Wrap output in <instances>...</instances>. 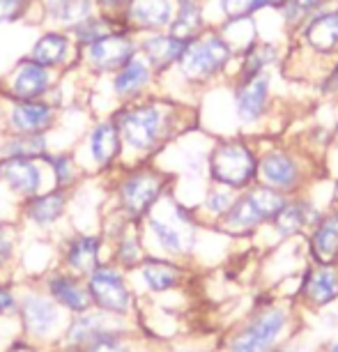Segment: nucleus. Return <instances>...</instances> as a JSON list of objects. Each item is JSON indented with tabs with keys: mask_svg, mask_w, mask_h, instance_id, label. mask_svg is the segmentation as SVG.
<instances>
[{
	"mask_svg": "<svg viewBox=\"0 0 338 352\" xmlns=\"http://www.w3.org/2000/svg\"><path fill=\"white\" fill-rule=\"evenodd\" d=\"M182 106L166 97H143L138 102L120 104L113 113V122L117 124L122 145L134 152H152L164 141H168L180 120Z\"/></svg>",
	"mask_w": 338,
	"mask_h": 352,
	"instance_id": "nucleus-1",
	"label": "nucleus"
},
{
	"mask_svg": "<svg viewBox=\"0 0 338 352\" xmlns=\"http://www.w3.org/2000/svg\"><path fill=\"white\" fill-rule=\"evenodd\" d=\"M237 60V53L216 25H210L203 35L191 39L180 63L168 74L184 90H205L207 85L221 81Z\"/></svg>",
	"mask_w": 338,
	"mask_h": 352,
	"instance_id": "nucleus-2",
	"label": "nucleus"
},
{
	"mask_svg": "<svg viewBox=\"0 0 338 352\" xmlns=\"http://www.w3.org/2000/svg\"><path fill=\"white\" fill-rule=\"evenodd\" d=\"M210 177L218 187H228L233 191L247 189L258 177V157L251 145L242 138L221 141L212 148L207 157Z\"/></svg>",
	"mask_w": 338,
	"mask_h": 352,
	"instance_id": "nucleus-3",
	"label": "nucleus"
},
{
	"mask_svg": "<svg viewBox=\"0 0 338 352\" xmlns=\"http://www.w3.org/2000/svg\"><path fill=\"white\" fill-rule=\"evenodd\" d=\"M136 56L138 37L127 28H117L109 35L99 37L88 49H83L81 56H78V65L95 76H113Z\"/></svg>",
	"mask_w": 338,
	"mask_h": 352,
	"instance_id": "nucleus-4",
	"label": "nucleus"
},
{
	"mask_svg": "<svg viewBox=\"0 0 338 352\" xmlns=\"http://www.w3.org/2000/svg\"><path fill=\"white\" fill-rule=\"evenodd\" d=\"M286 203L288 198L281 191L271 187H254L235 198L233 208L223 214V226L233 230H251L260 223L274 221Z\"/></svg>",
	"mask_w": 338,
	"mask_h": 352,
	"instance_id": "nucleus-5",
	"label": "nucleus"
},
{
	"mask_svg": "<svg viewBox=\"0 0 338 352\" xmlns=\"http://www.w3.org/2000/svg\"><path fill=\"white\" fill-rule=\"evenodd\" d=\"M58 88V72H53L30 56L21 58L10 76L0 83V95L5 99H19V102H35V99H46Z\"/></svg>",
	"mask_w": 338,
	"mask_h": 352,
	"instance_id": "nucleus-6",
	"label": "nucleus"
},
{
	"mask_svg": "<svg viewBox=\"0 0 338 352\" xmlns=\"http://www.w3.org/2000/svg\"><path fill=\"white\" fill-rule=\"evenodd\" d=\"M166 191V175L155 168H138L131 170L120 182L117 196L124 214L129 219H141L150 214V210L159 203Z\"/></svg>",
	"mask_w": 338,
	"mask_h": 352,
	"instance_id": "nucleus-7",
	"label": "nucleus"
},
{
	"mask_svg": "<svg viewBox=\"0 0 338 352\" xmlns=\"http://www.w3.org/2000/svg\"><path fill=\"white\" fill-rule=\"evenodd\" d=\"M78 56H81V53H78L74 39H71L67 30H60V28L44 30L30 49L32 60H37L39 65H44V67H49L53 72H58V74L78 67Z\"/></svg>",
	"mask_w": 338,
	"mask_h": 352,
	"instance_id": "nucleus-8",
	"label": "nucleus"
},
{
	"mask_svg": "<svg viewBox=\"0 0 338 352\" xmlns=\"http://www.w3.org/2000/svg\"><path fill=\"white\" fill-rule=\"evenodd\" d=\"M235 116L242 124H256L271 106V72H262L251 81L233 83Z\"/></svg>",
	"mask_w": 338,
	"mask_h": 352,
	"instance_id": "nucleus-9",
	"label": "nucleus"
},
{
	"mask_svg": "<svg viewBox=\"0 0 338 352\" xmlns=\"http://www.w3.org/2000/svg\"><path fill=\"white\" fill-rule=\"evenodd\" d=\"M187 46H189L187 39L170 35L168 30L138 35V56L150 65L152 72H155L159 78L164 74H168V72L180 63Z\"/></svg>",
	"mask_w": 338,
	"mask_h": 352,
	"instance_id": "nucleus-10",
	"label": "nucleus"
},
{
	"mask_svg": "<svg viewBox=\"0 0 338 352\" xmlns=\"http://www.w3.org/2000/svg\"><path fill=\"white\" fill-rule=\"evenodd\" d=\"M173 16L175 0H134L117 21H120L122 28H127L138 37L145 35V32L168 30Z\"/></svg>",
	"mask_w": 338,
	"mask_h": 352,
	"instance_id": "nucleus-11",
	"label": "nucleus"
},
{
	"mask_svg": "<svg viewBox=\"0 0 338 352\" xmlns=\"http://www.w3.org/2000/svg\"><path fill=\"white\" fill-rule=\"evenodd\" d=\"M155 85H159V76L141 56L131 58L122 69H117L111 76V92L120 104H131L148 97L150 90H155Z\"/></svg>",
	"mask_w": 338,
	"mask_h": 352,
	"instance_id": "nucleus-12",
	"label": "nucleus"
},
{
	"mask_svg": "<svg viewBox=\"0 0 338 352\" xmlns=\"http://www.w3.org/2000/svg\"><path fill=\"white\" fill-rule=\"evenodd\" d=\"M295 39L313 56L329 58L338 53V8H327L317 12L304 23Z\"/></svg>",
	"mask_w": 338,
	"mask_h": 352,
	"instance_id": "nucleus-13",
	"label": "nucleus"
},
{
	"mask_svg": "<svg viewBox=\"0 0 338 352\" xmlns=\"http://www.w3.org/2000/svg\"><path fill=\"white\" fill-rule=\"evenodd\" d=\"M8 127L14 134H46L58 120V106L49 99H35V102L8 99Z\"/></svg>",
	"mask_w": 338,
	"mask_h": 352,
	"instance_id": "nucleus-14",
	"label": "nucleus"
},
{
	"mask_svg": "<svg viewBox=\"0 0 338 352\" xmlns=\"http://www.w3.org/2000/svg\"><path fill=\"white\" fill-rule=\"evenodd\" d=\"M35 14L39 16V21H46L53 28L69 32L78 23L95 16L97 5L95 0H39Z\"/></svg>",
	"mask_w": 338,
	"mask_h": 352,
	"instance_id": "nucleus-15",
	"label": "nucleus"
},
{
	"mask_svg": "<svg viewBox=\"0 0 338 352\" xmlns=\"http://www.w3.org/2000/svg\"><path fill=\"white\" fill-rule=\"evenodd\" d=\"M90 297L113 314H124L129 309V290L120 272L113 267H95L90 272Z\"/></svg>",
	"mask_w": 338,
	"mask_h": 352,
	"instance_id": "nucleus-16",
	"label": "nucleus"
},
{
	"mask_svg": "<svg viewBox=\"0 0 338 352\" xmlns=\"http://www.w3.org/2000/svg\"><path fill=\"white\" fill-rule=\"evenodd\" d=\"M283 324H286V316L281 311H267L258 316L242 334L235 336V341L230 343V352H264L281 334Z\"/></svg>",
	"mask_w": 338,
	"mask_h": 352,
	"instance_id": "nucleus-17",
	"label": "nucleus"
},
{
	"mask_svg": "<svg viewBox=\"0 0 338 352\" xmlns=\"http://www.w3.org/2000/svg\"><path fill=\"white\" fill-rule=\"evenodd\" d=\"M0 182H5L10 191L21 198L37 196L42 187V170L37 166V159L3 157L0 159Z\"/></svg>",
	"mask_w": 338,
	"mask_h": 352,
	"instance_id": "nucleus-18",
	"label": "nucleus"
},
{
	"mask_svg": "<svg viewBox=\"0 0 338 352\" xmlns=\"http://www.w3.org/2000/svg\"><path fill=\"white\" fill-rule=\"evenodd\" d=\"M258 175L264 180V187L288 194L300 184L302 170L297 159L290 157L286 150H271L262 159H258Z\"/></svg>",
	"mask_w": 338,
	"mask_h": 352,
	"instance_id": "nucleus-19",
	"label": "nucleus"
},
{
	"mask_svg": "<svg viewBox=\"0 0 338 352\" xmlns=\"http://www.w3.org/2000/svg\"><path fill=\"white\" fill-rule=\"evenodd\" d=\"M276 63H281V49L274 42L256 39L249 49H244L235 60V76L233 83H244L256 78L262 72H269Z\"/></svg>",
	"mask_w": 338,
	"mask_h": 352,
	"instance_id": "nucleus-20",
	"label": "nucleus"
},
{
	"mask_svg": "<svg viewBox=\"0 0 338 352\" xmlns=\"http://www.w3.org/2000/svg\"><path fill=\"white\" fill-rule=\"evenodd\" d=\"M122 138L117 131V124L113 122V118L99 120L88 134V152L99 168H106L120 157L122 152Z\"/></svg>",
	"mask_w": 338,
	"mask_h": 352,
	"instance_id": "nucleus-21",
	"label": "nucleus"
},
{
	"mask_svg": "<svg viewBox=\"0 0 338 352\" xmlns=\"http://www.w3.org/2000/svg\"><path fill=\"white\" fill-rule=\"evenodd\" d=\"M327 8H331V0H278L274 12L281 16V23L288 35L295 37L311 16Z\"/></svg>",
	"mask_w": 338,
	"mask_h": 352,
	"instance_id": "nucleus-22",
	"label": "nucleus"
},
{
	"mask_svg": "<svg viewBox=\"0 0 338 352\" xmlns=\"http://www.w3.org/2000/svg\"><path fill=\"white\" fill-rule=\"evenodd\" d=\"M67 208V191L53 189L42 196H32L25 205V217L37 226H51L63 217Z\"/></svg>",
	"mask_w": 338,
	"mask_h": 352,
	"instance_id": "nucleus-23",
	"label": "nucleus"
},
{
	"mask_svg": "<svg viewBox=\"0 0 338 352\" xmlns=\"http://www.w3.org/2000/svg\"><path fill=\"white\" fill-rule=\"evenodd\" d=\"M317 221H320V214H317V210L308 201H288L286 208L276 214L274 226L281 235H295V232L304 230L306 226H317Z\"/></svg>",
	"mask_w": 338,
	"mask_h": 352,
	"instance_id": "nucleus-24",
	"label": "nucleus"
},
{
	"mask_svg": "<svg viewBox=\"0 0 338 352\" xmlns=\"http://www.w3.org/2000/svg\"><path fill=\"white\" fill-rule=\"evenodd\" d=\"M313 254L315 261L331 263L338 256V212H331L317 221L313 232Z\"/></svg>",
	"mask_w": 338,
	"mask_h": 352,
	"instance_id": "nucleus-25",
	"label": "nucleus"
},
{
	"mask_svg": "<svg viewBox=\"0 0 338 352\" xmlns=\"http://www.w3.org/2000/svg\"><path fill=\"white\" fill-rule=\"evenodd\" d=\"M21 316H23L25 327H28V331H32V334H46L58 320L56 307H53L49 300H44V297H25Z\"/></svg>",
	"mask_w": 338,
	"mask_h": 352,
	"instance_id": "nucleus-26",
	"label": "nucleus"
},
{
	"mask_svg": "<svg viewBox=\"0 0 338 352\" xmlns=\"http://www.w3.org/2000/svg\"><path fill=\"white\" fill-rule=\"evenodd\" d=\"M117 28H122V25L117 23V19L99 14L97 12V14L90 16L88 21H83V23H78L76 28H71L69 35H71V39H74L78 53H81L83 49H88L92 42H97L99 37L109 35V32L117 30Z\"/></svg>",
	"mask_w": 338,
	"mask_h": 352,
	"instance_id": "nucleus-27",
	"label": "nucleus"
},
{
	"mask_svg": "<svg viewBox=\"0 0 338 352\" xmlns=\"http://www.w3.org/2000/svg\"><path fill=\"white\" fill-rule=\"evenodd\" d=\"M51 295L56 297L63 307H67L76 314H83L90 307V295L69 276H56L51 278Z\"/></svg>",
	"mask_w": 338,
	"mask_h": 352,
	"instance_id": "nucleus-28",
	"label": "nucleus"
},
{
	"mask_svg": "<svg viewBox=\"0 0 338 352\" xmlns=\"http://www.w3.org/2000/svg\"><path fill=\"white\" fill-rule=\"evenodd\" d=\"M278 0H214V10L221 21H235V19H251L258 12L274 10Z\"/></svg>",
	"mask_w": 338,
	"mask_h": 352,
	"instance_id": "nucleus-29",
	"label": "nucleus"
},
{
	"mask_svg": "<svg viewBox=\"0 0 338 352\" xmlns=\"http://www.w3.org/2000/svg\"><path fill=\"white\" fill-rule=\"evenodd\" d=\"M304 292L313 300L315 304H327L338 297V278L336 272H331L327 267H317L308 274Z\"/></svg>",
	"mask_w": 338,
	"mask_h": 352,
	"instance_id": "nucleus-30",
	"label": "nucleus"
},
{
	"mask_svg": "<svg viewBox=\"0 0 338 352\" xmlns=\"http://www.w3.org/2000/svg\"><path fill=\"white\" fill-rule=\"evenodd\" d=\"M99 247H102V240L95 235L76 237L67 249V263L78 272H88V270L95 267L97 256H99Z\"/></svg>",
	"mask_w": 338,
	"mask_h": 352,
	"instance_id": "nucleus-31",
	"label": "nucleus"
},
{
	"mask_svg": "<svg viewBox=\"0 0 338 352\" xmlns=\"http://www.w3.org/2000/svg\"><path fill=\"white\" fill-rule=\"evenodd\" d=\"M5 157L39 159L46 155V134H12L3 145Z\"/></svg>",
	"mask_w": 338,
	"mask_h": 352,
	"instance_id": "nucleus-32",
	"label": "nucleus"
},
{
	"mask_svg": "<svg viewBox=\"0 0 338 352\" xmlns=\"http://www.w3.org/2000/svg\"><path fill=\"white\" fill-rule=\"evenodd\" d=\"M143 278H145V283H148L152 290L164 292V290L173 288V285L177 283V278H180V272H177V267H173L170 263L145 261V265H143Z\"/></svg>",
	"mask_w": 338,
	"mask_h": 352,
	"instance_id": "nucleus-33",
	"label": "nucleus"
},
{
	"mask_svg": "<svg viewBox=\"0 0 338 352\" xmlns=\"http://www.w3.org/2000/svg\"><path fill=\"white\" fill-rule=\"evenodd\" d=\"M148 223H150V230L155 232L157 242L161 244V249L173 251V254H177V251L184 249L187 232H184L182 228H177L175 223H168V221H164V219H159V217H150Z\"/></svg>",
	"mask_w": 338,
	"mask_h": 352,
	"instance_id": "nucleus-34",
	"label": "nucleus"
},
{
	"mask_svg": "<svg viewBox=\"0 0 338 352\" xmlns=\"http://www.w3.org/2000/svg\"><path fill=\"white\" fill-rule=\"evenodd\" d=\"M109 331H113V329H111V327H106L104 316H102V314H97V316H85V318H81L78 322L71 324L69 338H71L74 343H92L97 336L109 334Z\"/></svg>",
	"mask_w": 338,
	"mask_h": 352,
	"instance_id": "nucleus-35",
	"label": "nucleus"
},
{
	"mask_svg": "<svg viewBox=\"0 0 338 352\" xmlns=\"http://www.w3.org/2000/svg\"><path fill=\"white\" fill-rule=\"evenodd\" d=\"M44 159L49 162L51 170H53V177H56V184L58 189H65L67 184H71L76 180V164H74V157L69 155H44Z\"/></svg>",
	"mask_w": 338,
	"mask_h": 352,
	"instance_id": "nucleus-36",
	"label": "nucleus"
},
{
	"mask_svg": "<svg viewBox=\"0 0 338 352\" xmlns=\"http://www.w3.org/2000/svg\"><path fill=\"white\" fill-rule=\"evenodd\" d=\"M39 0H0V25L16 23L35 14Z\"/></svg>",
	"mask_w": 338,
	"mask_h": 352,
	"instance_id": "nucleus-37",
	"label": "nucleus"
},
{
	"mask_svg": "<svg viewBox=\"0 0 338 352\" xmlns=\"http://www.w3.org/2000/svg\"><path fill=\"white\" fill-rule=\"evenodd\" d=\"M235 191L228 189V187H218V189H212L207 198H205V208H207L212 214H218L223 217L225 212H228L230 208H233L235 203Z\"/></svg>",
	"mask_w": 338,
	"mask_h": 352,
	"instance_id": "nucleus-38",
	"label": "nucleus"
},
{
	"mask_svg": "<svg viewBox=\"0 0 338 352\" xmlns=\"http://www.w3.org/2000/svg\"><path fill=\"white\" fill-rule=\"evenodd\" d=\"M90 352H127V348L120 341V336H115V331H109L90 343Z\"/></svg>",
	"mask_w": 338,
	"mask_h": 352,
	"instance_id": "nucleus-39",
	"label": "nucleus"
},
{
	"mask_svg": "<svg viewBox=\"0 0 338 352\" xmlns=\"http://www.w3.org/2000/svg\"><path fill=\"white\" fill-rule=\"evenodd\" d=\"M131 3H134V0H95L99 14H106V16H113V19H120Z\"/></svg>",
	"mask_w": 338,
	"mask_h": 352,
	"instance_id": "nucleus-40",
	"label": "nucleus"
},
{
	"mask_svg": "<svg viewBox=\"0 0 338 352\" xmlns=\"http://www.w3.org/2000/svg\"><path fill=\"white\" fill-rule=\"evenodd\" d=\"M317 90H320V95L329 97V95H338V58L334 60V65L329 67V72L320 78V83H317Z\"/></svg>",
	"mask_w": 338,
	"mask_h": 352,
	"instance_id": "nucleus-41",
	"label": "nucleus"
},
{
	"mask_svg": "<svg viewBox=\"0 0 338 352\" xmlns=\"http://www.w3.org/2000/svg\"><path fill=\"white\" fill-rule=\"evenodd\" d=\"M138 254H141V249H138V242L134 240V237H127L120 249H117V258L124 263V265H134L138 261Z\"/></svg>",
	"mask_w": 338,
	"mask_h": 352,
	"instance_id": "nucleus-42",
	"label": "nucleus"
},
{
	"mask_svg": "<svg viewBox=\"0 0 338 352\" xmlns=\"http://www.w3.org/2000/svg\"><path fill=\"white\" fill-rule=\"evenodd\" d=\"M12 251H14V242H12L10 232L5 228H0V265L12 256Z\"/></svg>",
	"mask_w": 338,
	"mask_h": 352,
	"instance_id": "nucleus-43",
	"label": "nucleus"
},
{
	"mask_svg": "<svg viewBox=\"0 0 338 352\" xmlns=\"http://www.w3.org/2000/svg\"><path fill=\"white\" fill-rule=\"evenodd\" d=\"M14 295H12L10 288H0V316L3 314H10L14 309Z\"/></svg>",
	"mask_w": 338,
	"mask_h": 352,
	"instance_id": "nucleus-44",
	"label": "nucleus"
},
{
	"mask_svg": "<svg viewBox=\"0 0 338 352\" xmlns=\"http://www.w3.org/2000/svg\"><path fill=\"white\" fill-rule=\"evenodd\" d=\"M10 352H32V350H30L25 343H16V345H12V350H10Z\"/></svg>",
	"mask_w": 338,
	"mask_h": 352,
	"instance_id": "nucleus-45",
	"label": "nucleus"
},
{
	"mask_svg": "<svg viewBox=\"0 0 338 352\" xmlns=\"http://www.w3.org/2000/svg\"><path fill=\"white\" fill-rule=\"evenodd\" d=\"M334 201H338V180H336V184H334Z\"/></svg>",
	"mask_w": 338,
	"mask_h": 352,
	"instance_id": "nucleus-46",
	"label": "nucleus"
},
{
	"mask_svg": "<svg viewBox=\"0 0 338 352\" xmlns=\"http://www.w3.org/2000/svg\"><path fill=\"white\" fill-rule=\"evenodd\" d=\"M329 352H338V343H334V345H331V350Z\"/></svg>",
	"mask_w": 338,
	"mask_h": 352,
	"instance_id": "nucleus-47",
	"label": "nucleus"
},
{
	"mask_svg": "<svg viewBox=\"0 0 338 352\" xmlns=\"http://www.w3.org/2000/svg\"><path fill=\"white\" fill-rule=\"evenodd\" d=\"M336 145H338V143H336Z\"/></svg>",
	"mask_w": 338,
	"mask_h": 352,
	"instance_id": "nucleus-48",
	"label": "nucleus"
}]
</instances>
